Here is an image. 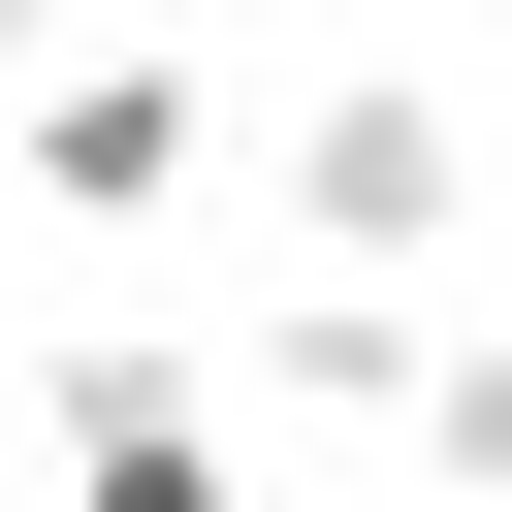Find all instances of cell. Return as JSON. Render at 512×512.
<instances>
[{"instance_id": "cell-1", "label": "cell", "mask_w": 512, "mask_h": 512, "mask_svg": "<svg viewBox=\"0 0 512 512\" xmlns=\"http://www.w3.org/2000/svg\"><path fill=\"white\" fill-rule=\"evenodd\" d=\"M256 192H288V256H448V224H480V96H448V64H320Z\"/></svg>"}, {"instance_id": "cell-2", "label": "cell", "mask_w": 512, "mask_h": 512, "mask_svg": "<svg viewBox=\"0 0 512 512\" xmlns=\"http://www.w3.org/2000/svg\"><path fill=\"white\" fill-rule=\"evenodd\" d=\"M256 416H320V448H416V384H448V320H416V256H320L256 352H224Z\"/></svg>"}, {"instance_id": "cell-3", "label": "cell", "mask_w": 512, "mask_h": 512, "mask_svg": "<svg viewBox=\"0 0 512 512\" xmlns=\"http://www.w3.org/2000/svg\"><path fill=\"white\" fill-rule=\"evenodd\" d=\"M0 160H32L64 224H160V192L224 160V96H192V64H32V96H0Z\"/></svg>"}, {"instance_id": "cell-4", "label": "cell", "mask_w": 512, "mask_h": 512, "mask_svg": "<svg viewBox=\"0 0 512 512\" xmlns=\"http://www.w3.org/2000/svg\"><path fill=\"white\" fill-rule=\"evenodd\" d=\"M32 448H64V480H224L256 384H224V352H32Z\"/></svg>"}, {"instance_id": "cell-5", "label": "cell", "mask_w": 512, "mask_h": 512, "mask_svg": "<svg viewBox=\"0 0 512 512\" xmlns=\"http://www.w3.org/2000/svg\"><path fill=\"white\" fill-rule=\"evenodd\" d=\"M32 64H64V0H0V96H32Z\"/></svg>"}]
</instances>
